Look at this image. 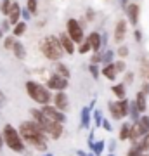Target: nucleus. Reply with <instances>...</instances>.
Returning <instances> with one entry per match:
<instances>
[{"instance_id": "39448f33", "label": "nucleus", "mask_w": 149, "mask_h": 156, "mask_svg": "<svg viewBox=\"0 0 149 156\" xmlns=\"http://www.w3.org/2000/svg\"><path fill=\"white\" fill-rule=\"evenodd\" d=\"M26 92L35 102H38L42 106H47L50 102V89L40 85L38 82H33V80L26 82Z\"/></svg>"}, {"instance_id": "c756f323", "label": "nucleus", "mask_w": 149, "mask_h": 156, "mask_svg": "<svg viewBox=\"0 0 149 156\" xmlns=\"http://www.w3.org/2000/svg\"><path fill=\"white\" fill-rule=\"evenodd\" d=\"M26 9L30 12H31V14H37V12H38V0H28V4H26Z\"/></svg>"}, {"instance_id": "49530a36", "label": "nucleus", "mask_w": 149, "mask_h": 156, "mask_svg": "<svg viewBox=\"0 0 149 156\" xmlns=\"http://www.w3.org/2000/svg\"><path fill=\"white\" fill-rule=\"evenodd\" d=\"M133 33H135V40H137V42H140V40H142V33H140L139 30H135Z\"/></svg>"}, {"instance_id": "f03ea898", "label": "nucleus", "mask_w": 149, "mask_h": 156, "mask_svg": "<svg viewBox=\"0 0 149 156\" xmlns=\"http://www.w3.org/2000/svg\"><path fill=\"white\" fill-rule=\"evenodd\" d=\"M30 113H31L33 120L44 128V132L49 135L50 139H59L62 135V123L54 122V120H50L49 116H45L42 109H31Z\"/></svg>"}, {"instance_id": "c9c22d12", "label": "nucleus", "mask_w": 149, "mask_h": 156, "mask_svg": "<svg viewBox=\"0 0 149 156\" xmlns=\"http://www.w3.org/2000/svg\"><path fill=\"white\" fill-rule=\"evenodd\" d=\"M90 49H92V45H90V44L87 42V40H85V42H83V44L80 45V49H78V52H80V54H87V52H88Z\"/></svg>"}, {"instance_id": "bf43d9fd", "label": "nucleus", "mask_w": 149, "mask_h": 156, "mask_svg": "<svg viewBox=\"0 0 149 156\" xmlns=\"http://www.w3.org/2000/svg\"><path fill=\"white\" fill-rule=\"evenodd\" d=\"M108 156H115V154H113V153H111V154H108Z\"/></svg>"}, {"instance_id": "f257e3e1", "label": "nucleus", "mask_w": 149, "mask_h": 156, "mask_svg": "<svg viewBox=\"0 0 149 156\" xmlns=\"http://www.w3.org/2000/svg\"><path fill=\"white\" fill-rule=\"evenodd\" d=\"M19 134H21L23 140L30 144L33 149L40 151V153H45L47 151V137L49 135L44 132V128L40 127L38 123L31 120V122H23L19 125Z\"/></svg>"}, {"instance_id": "6ab92c4d", "label": "nucleus", "mask_w": 149, "mask_h": 156, "mask_svg": "<svg viewBox=\"0 0 149 156\" xmlns=\"http://www.w3.org/2000/svg\"><path fill=\"white\" fill-rule=\"evenodd\" d=\"M135 104H137V108H139L140 113H146L147 102H146V94H144V92H137V95H135Z\"/></svg>"}, {"instance_id": "c85d7f7f", "label": "nucleus", "mask_w": 149, "mask_h": 156, "mask_svg": "<svg viewBox=\"0 0 149 156\" xmlns=\"http://www.w3.org/2000/svg\"><path fill=\"white\" fill-rule=\"evenodd\" d=\"M139 123H140V128H142V132H144V135L146 134H149V116H140V120H139Z\"/></svg>"}, {"instance_id": "b1692460", "label": "nucleus", "mask_w": 149, "mask_h": 156, "mask_svg": "<svg viewBox=\"0 0 149 156\" xmlns=\"http://www.w3.org/2000/svg\"><path fill=\"white\" fill-rule=\"evenodd\" d=\"M128 115H130V118H132L133 122H139L140 120V111H139L137 104H135V101H130V108H128Z\"/></svg>"}, {"instance_id": "473e14b6", "label": "nucleus", "mask_w": 149, "mask_h": 156, "mask_svg": "<svg viewBox=\"0 0 149 156\" xmlns=\"http://www.w3.org/2000/svg\"><path fill=\"white\" fill-rule=\"evenodd\" d=\"M139 146H140V149L144 151V153H147L149 151V134H146L142 137V140H140V142H139Z\"/></svg>"}, {"instance_id": "f3484780", "label": "nucleus", "mask_w": 149, "mask_h": 156, "mask_svg": "<svg viewBox=\"0 0 149 156\" xmlns=\"http://www.w3.org/2000/svg\"><path fill=\"white\" fill-rule=\"evenodd\" d=\"M80 127L82 128H88L90 127V118H92V109L90 108H83L82 113H80Z\"/></svg>"}, {"instance_id": "0eeeda50", "label": "nucleus", "mask_w": 149, "mask_h": 156, "mask_svg": "<svg viewBox=\"0 0 149 156\" xmlns=\"http://www.w3.org/2000/svg\"><path fill=\"white\" fill-rule=\"evenodd\" d=\"M66 33L71 37V40L75 44H83V28L76 19H68Z\"/></svg>"}, {"instance_id": "dca6fc26", "label": "nucleus", "mask_w": 149, "mask_h": 156, "mask_svg": "<svg viewBox=\"0 0 149 156\" xmlns=\"http://www.w3.org/2000/svg\"><path fill=\"white\" fill-rule=\"evenodd\" d=\"M140 137H144V132H142V128H140V123H139V122H133L132 130H130V139H128V140H130L132 144H137Z\"/></svg>"}, {"instance_id": "052dcab7", "label": "nucleus", "mask_w": 149, "mask_h": 156, "mask_svg": "<svg viewBox=\"0 0 149 156\" xmlns=\"http://www.w3.org/2000/svg\"><path fill=\"white\" fill-rule=\"evenodd\" d=\"M147 80H149V75H147Z\"/></svg>"}, {"instance_id": "ea45409f", "label": "nucleus", "mask_w": 149, "mask_h": 156, "mask_svg": "<svg viewBox=\"0 0 149 156\" xmlns=\"http://www.w3.org/2000/svg\"><path fill=\"white\" fill-rule=\"evenodd\" d=\"M115 66H116V69H118V73H123V71H125V68H127L123 61H116Z\"/></svg>"}, {"instance_id": "58836bf2", "label": "nucleus", "mask_w": 149, "mask_h": 156, "mask_svg": "<svg viewBox=\"0 0 149 156\" xmlns=\"http://www.w3.org/2000/svg\"><path fill=\"white\" fill-rule=\"evenodd\" d=\"M92 64H97V62H102V52H95L94 56L90 57Z\"/></svg>"}, {"instance_id": "e433bc0d", "label": "nucleus", "mask_w": 149, "mask_h": 156, "mask_svg": "<svg viewBox=\"0 0 149 156\" xmlns=\"http://www.w3.org/2000/svg\"><path fill=\"white\" fill-rule=\"evenodd\" d=\"M102 61L106 64H111V61H113V50H106L104 54H102Z\"/></svg>"}, {"instance_id": "603ef678", "label": "nucleus", "mask_w": 149, "mask_h": 156, "mask_svg": "<svg viewBox=\"0 0 149 156\" xmlns=\"http://www.w3.org/2000/svg\"><path fill=\"white\" fill-rule=\"evenodd\" d=\"M76 154H78V156H88L85 151H76Z\"/></svg>"}, {"instance_id": "ddd939ff", "label": "nucleus", "mask_w": 149, "mask_h": 156, "mask_svg": "<svg viewBox=\"0 0 149 156\" xmlns=\"http://www.w3.org/2000/svg\"><path fill=\"white\" fill-rule=\"evenodd\" d=\"M87 42L92 45V50H95V52H101V47H102V38H101V35L97 33V31L88 33Z\"/></svg>"}, {"instance_id": "20e7f679", "label": "nucleus", "mask_w": 149, "mask_h": 156, "mask_svg": "<svg viewBox=\"0 0 149 156\" xmlns=\"http://www.w3.org/2000/svg\"><path fill=\"white\" fill-rule=\"evenodd\" d=\"M2 135H4V142H5L7 147H11L12 151H16V153H23L24 151V140H23L21 134H19V130H16L14 125L11 123H7L4 130H2Z\"/></svg>"}, {"instance_id": "9b49d317", "label": "nucleus", "mask_w": 149, "mask_h": 156, "mask_svg": "<svg viewBox=\"0 0 149 156\" xmlns=\"http://www.w3.org/2000/svg\"><path fill=\"white\" fill-rule=\"evenodd\" d=\"M139 12H140V7H139L137 4H128L127 5V16H128V21H130L132 26H137Z\"/></svg>"}, {"instance_id": "a878e982", "label": "nucleus", "mask_w": 149, "mask_h": 156, "mask_svg": "<svg viewBox=\"0 0 149 156\" xmlns=\"http://www.w3.org/2000/svg\"><path fill=\"white\" fill-rule=\"evenodd\" d=\"M24 31H26V23L21 21V23H17L16 26H14L12 35H14V37H21V35H24Z\"/></svg>"}, {"instance_id": "4c0bfd02", "label": "nucleus", "mask_w": 149, "mask_h": 156, "mask_svg": "<svg viewBox=\"0 0 149 156\" xmlns=\"http://www.w3.org/2000/svg\"><path fill=\"white\" fill-rule=\"evenodd\" d=\"M88 69H90V73H92V78H94V80L99 78V68H97V64H90Z\"/></svg>"}, {"instance_id": "37998d69", "label": "nucleus", "mask_w": 149, "mask_h": 156, "mask_svg": "<svg viewBox=\"0 0 149 156\" xmlns=\"http://www.w3.org/2000/svg\"><path fill=\"white\" fill-rule=\"evenodd\" d=\"M102 127L106 128V130H108V132H111V130H113V128H111V123H109V120H102Z\"/></svg>"}, {"instance_id": "72a5a7b5", "label": "nucleus", "mask_w": 149, "mask_h": 156, "mask_svg": "<svg viewBox=\"0 0 149 156\" xmlns=\"http://www.w3.org/2000/svg\"><path fill=\"white\" fill-rule=\"evenodd\" d=\"M140 69H142V76L147 78V75H149V61L147 59H142V66H140Z\"/></svg>"}, {"instance_id": "4d7b16f0", "label": "nucleus", "mask_w": 149, "mask_h": 156, "mask_svg": "<svg viewBox=\"0 0 149 156\" xmlns=\"http://www.w3.org/2000/svg\"><path fill=\"white\" fill-rule=\"evenodd\" d=\"M44 156H54V154H52V153H47V154H44Z\"/></svg>"}, {"instance_id": "5fc2aeb1", "label": "nucleus", "mask_w": 149, "mask_h": 156, "mask_svg": "<svg viewBox=\"0 0 149 156\" xmlns=\"http://www.w3.org/2000/svg\"><path fill=\"white\" fill-rule=\"evenodd\" d=\"M122 4L123 5H128V0H122Z\"/></svg>"}, {"instance_id": "cd10ccee", "label": "nucleus", "mask_w": 149, "mask_h": 156, "mask_svg": "<svg viewBox=\"0 0 149 156\" xmlns=\"http://www.w3.org/2000/svg\"><path fill=\"white\" fill-rule=\"evenodd\" d=\"M104 144H106L104 140H97V142L94 144L92 151H94V154H95V156H101V154H102V151H104V147H106Z\"/></svg>"}, {"instance_id": "4be33fe9", "label": "nucleus", "mask_w": 149, "mask_h": 156, "mask_svg": "<svg viewBox=\"0 0 149 156\" xmlns=\"http://www.w3.org/2000/svg\"><path fill=\"white\" fill-rule=\"evenodd\" d=\"M111 90H113V94H115L118 99H125V97H127V89H125V83L115 85V87H111Z\"/></svg>"}, {"instance_id": "6e6d98bb", "label": "nucleus", "mask_w": 149, "mask_h": 156, "mask_svg": "<svg viewBox=\"0 0 149 156\" xmlns=\"http://www.w3.org/2000/svg\"><path fill=\"white\" fill-rule=\"evenodd\" d=\"M2 37H4V30H0V38H2Z\"/></svg>"}, {"instance_id": "a211bd4d", "label": "nucleus", "mask_w": 149, "mask_h": 156, "mask_svg": "<svg viewBox=\"0 0 149 156\" xmlns=\"http://www.w3.org/2000/svg\"><path fill=\"white\" fill-rule=\"evenodd\" d=\"M102 75H104L108 80H116V75H118V69H116V66L111 62V64H106L104 68H102Z\"/></svg>"}, {"instance_id": "13d9d810", "label": "nucleus", "mask_w": 149, "mask_h": 156, "mask_svg": "<svg viewBox=\"0 0 149 156\" xmlns=\"http://www.w3.org/2000/svg\"><path fill=\"white\" fill-rule=\"evenodd\" d=\"M142 156H149V153H144V154Z\"/></svg>"}, {"instance_id": "4468645a", "label": "nucleus", "mask_w": 149, "mask_h": 156, "mask_svg": "<svg viewBox=\"0 0 149 156\" xmlns=\"http://www.w3.org/2000/svg\"><path fill=\"white\" fill-rule=\"evenodd\" d=\"M21 16H23V9L19 7V4L12 2L11 12H9V21H11V24H14V26H16L17 23H19V17H21Z\"/></svg>"}, {"instance_id": "1a4fd4ad", "label": "nucleus", "mask_w": 149, "mask_h": 156, "mask_svg": "<svg viewBox=\"0 0 149 156\" xmlns=\"http://www.w3.org/2000/svg\"><path fill=\"white\" fill-rule=\"evenodd\" d=\"M42 111H44L45 116H49L50 120H54V122H59V123H64V122H66L64 111L57 109L55 106H50V104H47V106H42Z\"/></svg>"}, {"instance_id": "a18cd8bd", "label": "nucleus", "mask_w": 149, "mask_h": 156, "mask_svg": "<svg viewBox=\"0 0 149 156\" xmlns=\"http://www.w3.org/2000/svg\"><path fill=\"white\" fill-rule=\"evenodd\" d=\"M9 26H11V21H4V23H2V30H4V31H7Z\"/></svg>"}, {"instance_id": "bb28decb", "label": "nucleus", "mask_w": 149, "mask_h": 156, "mask_svg": "<svg viewBox=\"0 0 149 156\" xmlns=\"http://www.w3.org/2000/svg\"><path fill=\"white\" fill-rule=\"evenodd\" d=\"M11 7H12V0H2V2H0V12L5 14V16H9Z\"/></svg>"}, {"instance_id": "864d4df0", "label": "nucleus", "mask_w": 149, "mask_h": 156, "mask_svg": "<svg viewBox=\"0 0 149 156\" xmlns=\"http://www.w3.org/2000/svg\"><path fill=\"white\" fill-rule=\"evenodd\" d=\"M94 106H95V99L92 101V102H90V104H88V108H90V109H94Z\"/></svg>"}, {"instance_id": "6e6552de", "label": "nucleus", "mask_w": 149, "mask_h": 156, "mask_svg": "<svg viewBox=\"0 0 149 156\" xmlns=\"http://www.w3.org/2000/svg\"><path fill=\"white\" fill-rule=\"evenodd\" d=\"M68 85H69V82H68V78L61 76V75H52V76L47 80V89L50 90H57V92H62L64 89H68Z\"/></svg>"}, {"instance_id": "7ed1b4c3", "label": "nucleus", "mask_w": 149, "mask_h": 156, "mask_svg": "<svg viewBox=\"0 0 149 156\" xmlns=\"http://www.w3.org/2000/svg\"><path fill=\"white\" fill-rule=\"evenodd\" d=\"M40 50L47 59L50 61H59L64 54V49H62V44L59 38L55 37H45V38L40 40Z\"/></svg>"}, {"instance_id": "423d86ee", "label": "nucleus", "mask_w": 149, "mask_h": 156, "mask_svg": "<svg viewBox=\"0 0 149 156\" xmlns=\"http://www.w3.org/2000/svg\"><path fill=\"white\" fill-rule=\"evenodd\" d=\"M109 108V113L111 116L115 120H123L125 116H128V108H130V101L127 99H118V101H113L108 104Z\"/></svg>"}, {"instance_id": "393cba45", "label": "nucleus", "mask_w": 149, "mask_h": 156, "mask_svg": "<svg viewBox=\"0 0 149 156\" xmlns=\"http://www.w3.org/2000/svg\"><path fill=\"white\" fill-rule=\"evenodd\" d=\"M142 154H144V151L140 149L139 142H137V144H132V146H130V149L127 151V156H142Z\"/></svg>"}, {"instance_id": "de8ad7c7", "label": "nucleus", "mask_w": 149, "mask_h": 156, "mask_svg": "<svg viewBox=\"0 0 149 156\" xmlns=\"http://www.w3.org/2000/svg\"><path fill=\"white\" fill-rule=\"evenodd\" d=\"M30 16H31V12L28 11V9L26 11H23V17H24V19H30Z\"/></svg>"}, {"instance_id": "f704fd0d", "label": "nucleus", "mask_w": 149, "mask_h": 156, "mask_svg": "<svg viewBox=\"0 0 149 156\" xmlns=\"http://www.w3.org/2000/svg\"><path fill=\"white\" fill-rule=\"evenodd\" d=\"M128 52H130V50H128V47H125V45H122V47H118V49H116V54H118L120 57H127Z\"/></svg>"}, {"instance_id": "c03bdc74", "label": "nucleus", "mask_w": 149, "mask_h": 156, "mask_svg": "<svg viewBox=\"0 0 149 156\" xmlns=\"http://www.w3.org/2000/svg\"><path fill=\"white\" fill-rule=\"evenodd\" d=\"M140 89H142L140 92H144V94L147 95V94H149V82H146V83H142V87H140Z\"/></svg>"}, {"instance_id": "412c9836", "label": "nucleus", "mask_w": 149, "mask_h": 156, "mask_svg": "<svg viewBox=\"0 0 149 156\" xmlns=\"http://www.w3.org/2000/svg\"><path fill=\"white\" fill-rule=\"evenodd\" d=\"M12 52H14V56H16L19 61H23V59L26 57V49H24V45H23L21 42H16L14 49H12Z\"/></svg>"}, {"instance_id": "8fccbe9b", "label": "nucleus", "mask_w": 149, "mask_h": 156, "mask_svg": "<svg viewBox=\"0 0 149 156\" xmlns=\"http://www.w3.org/2000/svg\"><path fill=\"white\" fill-rule=\"evenodd\" d=\"M5 144V142H4V135H2V132H0V151H2V146Z\"/></svg>"}, {"instance_id": "f8f14e48", "label": "nucleus", "mask_w": 149, "mask_h": 156, "mask_svg": "<svg viewBox=\"0 0 149 156\" xmlns=\"http://www.w3.org/2000/svg\"><path fill=\"white\" fill-rule=\"evenodd\" d=\"M54 106L57 108V109H61V111H66L68 109L69 102H68V95H66L64 90H62V92H57V94L54 95Z\"/></svg>"}, {"instance_id": "aec40b11", "label": "nucleus", "mask_w": 149, "mask_h": 156, "mask_svg": "<svg viewBox=\"0 0 149 156\" xmlns=\"http://www.w3.org/2000/svg\"><path fill=\"white\" fill-rule=\"evenodd\" d=\"M54 69H55V73H57V75H61V76H64V78H69V76H71L69 68H68L64 62H59V61H57V62L54 64Z\"/></svg>"}, {"instance_id": "7c9ffc66", "label": "nucleus", "mask_w": 149, "mask_h": 156, "mask_svg": "<svg viewBox=\"0 0 149 156\" xmlns=\"http://www.w3.org/2000/svg\"><path fill=\"white\" fill-rule=\"evenodd\" d=\"M92 116H94V122H95V127H102V111H99V109H95L94 113H92Z\"/></svg>"}, {"instance_id": "9d476101", "label": "nucleus", "mask_w": 149, "mask_h": 156, "mask_svg": "<svg viewBox=\"0 0 149 156\" xmlns=\"http://www.w3.org/2000/svg\"><path fill=\"white\" fill-rule=\"evenodd\" d=\"M125 37H127V21L120 19L115 26V42L116 44H122L125 40Z\"/></svg>"}, {"instance_id": "09e8293b", "label": "nucleus", "mask_w": 149, "mask_h": 156, "mask_svg": "<svg viewBox=\"0 0 149 156\" xmlns=\"http://www.w3.org/2000/svg\"><path fill=\"white\" fill-rule=\"evenodd\" d=\"M4 102H5V95L2 94V90H0V106H4Z\"/></svg>"}, {"instance_id": "3c124183", "label": "nucleus", "mask_w": 149, "mask_h": 156, "mask_svg": "<svg viewBox=\"0 0 149 156\" xmlns=\"http://www.w3.org/2000/svg\"><path fill=\"white\" fill-rule=\"evenodd\" d=\"M115 147H116V142H115V140H113V142H111V144H109V151H115Z\"/></svg>"}, {"instance_id": "a19ab883", "label": "nucleus", "mask_w": 149, "mask_h": 156, "mask_svg": "<svg viewBox=\"0 0 149 156\" xmlns=\"http://www.w3.org/2000/svg\"><path fill=\"white\" fill-rule=\"evenodd\" d=\"M85 16H87V21H94V17H95V12L92 11V9H88Z\"/></svg>"}, {"instance_id": "2f4dec72", "label": "nucleus", "mask_w": 149, "mask_h": 156, "mask_svg": "<svg viewBox=\"0 0 149 156\" xmlns=\"http://www.w3.org/2000/svg\"><path fill=\"white\" fill-rule=\"evenodd\" d=\"M14 45H16V38H14V37H11V35H9V37H5V38H4V47H5V49L12 50V49H14Z\"/></svg>"}, {"instance_id": "2eb2a0df", "label": "nucleus", "mask_w": 149, "mask_h": 156, "mask_svg": "<svg viewBox=\"0 0 149 156\" xmlns=\"http://www.w3.org/2000/svg\"><path fill=\"white\" fill-rule=\"evenodd\" d=\"M59 40H61L62 49H64V52H66V54H73V52H75V42L71 40V37H69L68 33H61Z\"/></svg>"}, {"instance_id": "5701e85b", "label": "nucleus", "mask_w": 149, "mask_h": 156, "mask_svg": "<svg viewBox=\"0 0 149 156\" xmlns=\"http://www.w3.org/2000/svg\"><path fill=\"white\" fill-rule=\"evenodd\" d=\"M130 130H132V125H130V123H123L122 128H120V134H118L120 140H128L130 139Z\"/></svg>"}, {"instance_id": "79ce46f5", "label": "nucleus", "mask_w": 149, "mask_h": 156, "mask_svg": "<svg viewBox=\"0 0 149 156\" xmlns=\"http://www.w3.org/2000/svg\"><path fill=\"white\" fill-rule=\"evenodd\" d=\"M132 82H133V73H127V75H125V85L132 83Z\"/></svg>"}]
</instances>
